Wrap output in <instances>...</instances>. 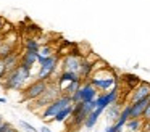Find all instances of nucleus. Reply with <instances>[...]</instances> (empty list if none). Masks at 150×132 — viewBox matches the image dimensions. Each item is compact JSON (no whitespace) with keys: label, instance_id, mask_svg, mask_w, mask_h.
<instances>
[{"label":"nucleus","instance_id":"1","mask_svg":"<svg viewBox=\"0 0 150 132\" xmlns=\"http://www.w3.org/2000/svg\"><path fill=\"white\" fill-rule=\"evenodd\" d=\"M31 77H33V69L20 63V66L10 71L0 84L5 90H23L31 82Z\"/></svg>","mask_w":150,"mask_h":132},{"label":"nucleus","instance_id":"2","mask_svg":"<svg viewBox=\"0 0 150 132\" xmlns=\"http://www.w3.org/2000/svg\"><path fill=\"white\" fill-rule=\"evenodd\" d=\"M60 60H62V56L58 53H53L50 56H40L39 55V60H37L39 71L36 74V79H40V80L55 79V73L60 66Z\"/></svg>","mask_w":150,"mask_h":132},{"label":"nucleus","instance_id":"3","mask_svg":"<svg viewBox=\"0 0 150 132\" xmlns=\"http://www.w3.org/2000/svg\"><path fill=\"white\" fill-rule=\"evenodd\" d=\"M89 80L97 87L98 92H108V90L113 89V87L120 82V79L116 77V74H115L113 69H111V66L105 68V69L94 71L92 76L89 77Z\"/></svg>","mask_w":150,"mask_h":132},{"label":"nucleus","instance_id":"4","mask_svg":"<svg viewBox=\"0 0 150 132\" xmlns=\"http://www.w3.org/2000/svg\"><path fill=\"white\" fill-rule=\"evenodd\" d=\"M60 95H62V90L57 85L55 79H52L49 82V87L45 89V92H44L39 98L34 100V105H29V109L31 111H36V113H40L45 106H49L52 102H55Z\"/></svg>","mask_w":150,"mask_h":132},{"label":"nucleus","instance_id":"5","mask_svg":"<svg viewBox=\"0 0 150 132\" xmlns=\"http://www.w3.org/2000/svg\"><path fill=\"white\" fill-rule=\"evenodd\" d=\"M69 105H73L71 97H69V95H63V93H62L55 102H52L49 106H45V108L39 113V118L42 119V121H45V122H52L53 118H55L62 109H65L66 106H69Z\"/></svg>","mask_w":150,"mask_h":132},{"label":"nucleus","instance_id":"6","mask_svg":"<svg viewBox=\"0 0 150 132\" xmlns=\"http://www.w3.org/2000/svg\"><path fill=\"white\" fill-rule=\"evenodd\" d=\"M98 93H100V92H98V89H97V87H95L89 79H87V80H82V85L79 87V90L71 95L73 105H74V103H79V102H84V103L94 102V100L97 98Z\"/></svg>","mask_w":150,"mask_h":132},{"label":"nucleus","instance_id":"7","mask_svg":"<svg viewBox=\"0 0 150 132\" xmlns=\"http://www.w3.org/2000/svg\"><path fill=\"white\" fill-rule=\"evenodd\" d=\"M121 102V82H118L113 89H110L108 92H100L95 98V103L97 106L107 109L108 106L115 105V103Z\"/></svg>","mask_w":150,"mask_h":132},{"label":"nucleus","instance_id":"8","mask_svg":"<svg viewBox=\"0 0 150 132\" xmlns=\"http://www.w3.org/2000/svg\"><path fill=\"white\" fill-rule=\"evenodd\" d=\"M50 80H40V79H34L33 82H29L26 87H24L21 92H23V100L24 102H34L36 98H39L45 89L49 87Z\"/></svg>","mask_w":150,"mask_h":132},{"label":"nucleus","instance_id":"9","mask_svg":"<svg viewBox=\"0 0 150 132\" xmlns=\"http://www.w3.org/2000/svg\"><path fill=\"white\" fill-rule=\"evenodd\" d=\"M144 98H150V82H147V80H140L139 85L131 90L126 103H136Z\"/></svg>","mask_w":150,"mask_h":132},{"label":"nucleus","instance_id":"10","mask_svg":"<svg viewBox=\"0 0 150 132\" xmlns=\"http://www.w3.org/2000/svg\"><path fill=\"white\" fill-rule=\"evenodd\" d=\"M82 60H84L82 55H66V56H62V60H60V68H62V71H73V73L79 74Z\"/></svg>","mask_w":150,"mask_h":132},{"label":"nucleus","instance_id":"11","mask_svg":"<svg viewBox=\"0 0 150 132\" xmlns=\"http://www.w3.org/2000/svg\"><path fill=\"white\" fill-rule=\"evenodd\" d=\"M74 80H82V79L78 73H73V71H62V73L55 77V82H57V85L60 87L62 93H63V90H65L71 82H74Z\"/></svg>","mask_w":150,"mask_h":132},{"label":"nucleus","instance_id":"12","mask_svg":"<svg viewBox=\"0 0 150 132\" xmlns=\"http://www.w3.org/2000/svg\"><path fill=\"white\" fill-rule=\"evenodd\" d=\"M123 106H124V103L118 102V103H115V105L108 106V108L105 109V111H107V122L108 124H116L118 122V119H120V116H121V111H123Z\"/></svg>","mask_w":150,"mask_h":132},{"label":"nucleus","instance_id":"13","mask_svg":"<svg viewBox=\"0 0 150 132\" xmlns=\"http://www.w3.org/2000/svg\"><path fill=\"white\" fill-rule=\"evenodd\" d=\"M149 103H150V98H144L140 102L131 103V118H142Z\"/></svg>","mask_w":150,"mask_h":132},{"label":"nucleus","instance_id":"14","mask_svg":"<svg viewBox=\"0 0 150 132\" xmlns=\"http://www.w3.org/2000/svg\"><path fill=\"white\" fill-rule=\"evenodd\" d=\"M37 60H39V52H28L24 50L23 53H21V64H24V66H28L29 69H33V66L37 63Z\"/></svg>","mask_w":150,"mask_h":132},{"label":"nucleus","instance_id":"15","mask_svg":"<svg viewBox=\"0 0 150 132\" xmlns=\"http://www.w3.org/2000/svg\"><path fill=\"white\" fill-rule=\"evenodd\" d=\"M4 61H5V66H7V74H8L10 71L16 69V68L20 66L21 53H20V52H13V53H10L8 56H5Z\"/></svg>","mask_w":150,"mask_h":132},{"label":"nucleus","instance_id":"16","mask_svg":"<svg viewBox=\"0 0 150 132\" xmlns=\"http://www.w3.org/2000/svg\"><path fill=\"white\" fill-rule=\"evenodd\" d=\"M105 109L103 108H100V106H97V108L94 109L92 113H89V116L86 118V122H84V127H86V131H91L92 127H94L95 124L98 122V118L102 116V113H103Z\"/></svg>","mask_w":150,"mask_h":132},{"label":"nucleus","instance_id":"17","mask_svg":"<svg viewBox=\"0 0 150 132\" xmlns=\"http://www.w3.org/2000/svg\"><path fill=\"white\" fill-rule=\"evenodd\" d=\"M140 82V79L136 76V74H131V73H124L123 76H121V84H123L124 87H126L127 90H132L134 87H137Z\"/></svg>","mask_w":150,"mask_h":132},{"label":"nucleus","instance_id":"18","mask_svg":"<svg viewBox=\"0 0 150 132\" xmlns=\"http://www.w3.org/2000/svg\"><path fill=\"white\" fill-rule=\"evenodd\" d=\"M144 124H145V121L142 118H131L124 124V127L127 129V132H140L144 129Z\"/></svg>","mask_w":150,"mask_h":132},{"label":"nucleus","instance_id":"19","mask_svg":"<svg viewBox=\"0 0 150 132\" xmlns=\"http://www.w3.org/2000/svg\"><path fill=\"white\" fill-rule=\"evenodd\" d=\"M13 52H16V45L7 42L5 39H0V58L8 56V55L13 53Z\"/></svg>","mask_w":150,"mask_h":132},{"label":"nucleus","instance_id":"20","mask_svg":"<svg viewBox=\"0 0 150 132\" xmlns=\"http://www.w3.org/2000/svg\"><path fill=\"white\" fill-rule=\"evenodd\" d=\"M71 113H73V105H69V106H66L65 109H62V111L53 118L52 122H66L69 118H71Z\"/></svg>","mask_w":150,"mask_h":132},{"label":"nucleus","instance_id":"21","mask_svg":"<svg viewBox=\"0 0 150 132\" xmlns=\"http://www.w3.org/2000/svg\"><path fill=\"white\" fill-rule=\"evenodd\" d=\"M39 48H40V45H39V42H37L34 37H28L26 40H24V50H28V52H39Z\"/></svg>","mask_w":150,"mask_h":132},{"label":"nucleus","instance_id":"22","mask_svg":"<svg viewBox=\"0 0 150 132\" xmlns=\"http://www.w3.org/2000/svg\"><path fill=\"white\" fill-rule=\"evenodd\" d=\"M81 85H82V80H74V82H71V84H69V85L66 87L65 90H63V95H69V97H71L73 93L78 92L79 87H81Z\"/></svg>","mask_w":150,"mask_h":132},{"label":"nucleus","instance_id":"23","mask_svg":"<svg viewBox=\"0 0 150 132\" xmlns=\"http://www.w3.org/2000/svg\"><path fill=\"white\" fill-rule=\"evenodd\" d=\"M18 124H20V127L23 129L24 132H39V129H36L33 124H29L28 121H23V119H21V121L18 122Z\"/></svg>","mask_w":150,"mask_h":132},{"label":"nucleus","instance_id":"24","mask_svg":"<svg viewBox=\"0 0 150 132\" xmlns=\"http://www.w3.org/2000/svg\"><path fill=\"white\" fill-rule=\"evenodd\" d=\"M0 132H18V129H15V126L11 124V122L4 121L2 126H0Z\"/></svg>","mask_w":150,"mask_h":132},{"label":"nucleus","instance_id":"25","mask_svg":"<svg viewBox=\"0 0 150 132\" xmlns=\"http://www.w3.org/2000/svg\"><path fill=\"white\" fill-rule=\"evenodd\" d=\"M39 55L40 56H50V55H53V50L50 45H42V47L39 48Z\"/></svg>","mask_w":150,"mask_h":132},{"label":"nucleus","instance_id":"26","mask_svg":"<svg viewBox=\"0 0 150 132\" xmlns=\"http://www.w3.org/2000/svg\"><path fill=\"white\" fill-rule=\"evenodd\" d=\"M10 32H13V26H11V23L8 21H4V24H2V31H0V34H10Z\"/></svg>","mask_w":150,"mask_h":132},{"label":"nucleus","instance_id":"27","mask_svg":"<svg viewBox=\"0 0 150 132\" xmlns=\"http://www.w3.org/2000/svg\"><path fill=\"white\" fill-rule=\"evenodd\" d=\"M7 76V66H5L4 58H0V82L4 80V77Z\"/></svg>","mask_w":150,"mask_h":132},{"label":"nucleus","instance_id":"28","mask_svg":"<svg viewBox=\"0 0 150 132\" xmlns=\"http://www.w3.org/2000/svg\"><path fill=\"white\" fill-rule=\"evenodd\" d=\"M118 131H124V129H120L116 124H108L107 129H105V132H118Z\"/></svg>","mask_w":150,"mask_h":132},{"label":"nucleus","instance_id":"29","mask_svg":"<svg viewBox=\"0 0 150 132\" xmlns=\"http://www.w3.org/2000/svg\"><path fill=\"white\" fill-rule=\"evenodd\" d=\"M142 119H144V121H150V103H149V106L145 108V111H144Z\"/></svg>","mask_w":150,"mask_h":132},{"label":"nucleus","instance_id":"30","mask_svg":"<svg viewBox=\"0 0 150 132\" xmlns=\"http://www.w3.org/2000/svg\"><path fill=\"white\" fill-rule=\"evenodd\" d=\"M39 132H52V129H49L47 126H42V127L39 129Z\"/></svg>","mask_w":150,"mask_h":132},{"label":"nucleus","instance_id":"31","mask_svg":"<svg viewBox=\"0 0 150 132\" xmlns=\"http://www.w3.org/2000/svg\"><path fill=\"white\" fill-rule=\"evenodd\" d=\"M0 103H7V98L5 97H0Z\"/></svg>","mask_w":150,"mask_h":132},{"label":"nucleus","instance_id":"32","mask_svg":"<svg viewBox=\"0 0 150 132\" xmlns=\"http://www.w3.org/2000/svg\"><path fill=\"white\" fill-rule=\"evenodd\" d=\"M2 24H4V19H2V16H0V31H2Z\"/></svg>","mask_w":150,"mask_h":132},{"label":"nucleus","instance_id":"33","mask_svg":"<svg viewBox=\"0 0 150 132\" xmlns=\"http://www.w3.org/2000/svg\"><path fill=\"white\" fill-rule=\"evenodd\" d=\"M2 122H4V118H2V114H0V126H2Z\"/></svg>","mask_w":150,"mask_h":132},{"label":"nucleus","instance_id":"34","mask_svg":"<svg viewBox=\"0 0 150 132\" xmlns=\"http://www.w3.org/2000/svg\"><path fill=\"white\" fill-rule=\"evenodd\" d=\"M140 132H150V131H147V129H142V131H140Z\"/></svg>","mask_w":150,"mask_h":132},{"label":"nucleus","instance_id":"35","mask_svg":"<svg viewBox=\"0 0 150 132\" xmlns=\"http://www.w3.org/2000/svg\"><path fill=\"white\" fill-rule=\"evenodd\" d=\"M118 132H124V131H118Z\"/></svg>","mask_w":150,"mask_h":132}]
</instances>
